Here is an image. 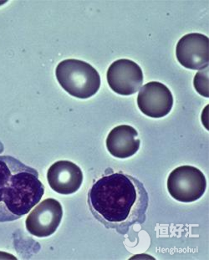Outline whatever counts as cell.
Wrapping results in <instances>:
<instances>
[{
  "instance_id": "obj_12",
  "label": "cell",
  "mask_w": 209,
  "mask_h": 260,
  "mask_svg": "<svg viewBox=\"0 0 209 260\" xmlns=\"http://www.w3.org/2000/svg\"><path fill=\"white\" fill-rule=\"evenodd\" d=\"M3 150H4V147H3V144L0 142V153L2 152Z\"/></svg>"
},
{
  "instance_id": "obj_2",
  "label": "cell",
  "mask_w": 209,
  "mask_h": 260,
  "mask_svg": "<svg viewBox=\"0 0 209 260\" xmlns=\"http://www.w3.org/2000/svg\"><path fill=\"white\" fill-rule=\"evenodd\" d=\"M45 187L34 168L10 156H0V222H13L41 202Z\"/></svg>"
},
{
  "instance_id": "obj_10",
  "label": "cell",
  "mask_w": 209,
  "mask_h": 260,
  "mask_svg": "<svg viewBox=\"0 0 209 260\" xmlns=\"http://www.w3.org/2000/svg\"><path fill=\"white\" fill-rule=\"evenodd\" d=\"M141 140L137 131L131 125H118L111 131L107 138V150L117 158H127L137 152Z\"/></svg>"
},
{
  "instance_id": "obj_3",
  "label": "cell",
  "mask_w": 209,
  "mask_h": 260,
  "mask_svg": "<svg viewBox=\"0 0 209 260\" xmlns=\"http://www.w3.org/2000/svg\"><path fill=\"white\" fill-rule=\"evenodd\" d=\"M58 82L67 93L79 99H88L98 92L100 76L87 62L80 59H64L55 71Z\"/></svg>"
},
{
  "instance_id": "obj_1",
  "label": "cell",
  "mask_w": 209,
  "mask_h": 260,
  "mask_svg": "<svg viewBox=\"0 0 209 260\" xmlns=\"http://www.w3.org/2000/svg\"><path fill=\"white\" fill-rule=\"evenodd\" d=\"M90 212L104 227L126 234L147 219L149 196L143 182L132 176L112 173L103 176L88 193Z\"/></svg>"
},
{
  "instance_id": "obj_4",
  "label": "cell",
  "mask_w": 209,
  "mask_h": 260,
  "mask_svg": "<svg viewBox=\"0 0 209 260\" xmlns=\"http://www.w3.org/2000/svg\"><path fill=\"white\" fill-rule=\"evenodd\" d=\"M207 187L204 174L192 166L174 169L167 179L169 193L177 201L193 203L202 198Z\"/></svg>"
},
{
  "instance_id": "obj_8",
  "label": "cell",
  "mask_w": 209,
  "mask_h": 260,
  "mask_svg": "<svg viewBox=\"0 0 209 260\" xmlns=\"http://www.w3.org/2000/svg\"><path fill=\"white\" fill-rule=\"evenodd\" d=\"M176 55L185 68L201 71L208 67V37L198 33L186 35L177 45Z\"/></svg>"
},
{
  "instance_id": "obj_5",
  "label": "cell",
  "mask_w": 209,
  "mask_h": 260,
  "mask_svg": "<svg viewBox=\"0 0 209 260\" xmlns=\"http://www.w3.org/2000/svg\"><path fill=\"white\" fill-rule=\"evenodd\" d=\"M62 217L63 208L60 202L54 199H45L39 203L27 217V231L37 238L50 236L60 226Z\"/></svg>"
},
{
  "instance_id": "obj_9",
  "label": "cell",
  "mask_w": 209,
  "mask_h": 260,
  "mask_svg": "<svg viewBox=\"0 0 209 260\" xmlns=\"http://www.w3.org/2000/svg\"><path fill=\"white\" fill-rule=\"evenodd\" d=\"M51 189L64 195L75 193L81 188L83 173L81 168L69 161H59L51 165L47 172Z\"/></svg>"
},
{
  "instance_id": "obj_7",
  "label": "cell",
  "mask_w": 209,
  "mask_h": 260,
  "mask_svg": "<svg viewBox=\"0 0 209 260\" xmlns=\"http://www.w3.org/2000/svg\"><path fill=\"white\" fill-rule=\"evenodd\" d=\"M137 105L146 116L161 118L171 111L173 106V96L164 84L152 81L141 88L138 93Z\"/></svg>"
},
{
  "instance_id": "obj_6",
  "label": "cell",
  "mask_w": 209,
  "mask_h": 260,
  "mask_svg": "<svg viewBox=\"0 0 209 260\" xmlns=\"http://www.w3.org/2000/svg\"><path fill=\"white\" fill-rule=\"evenodd\" d=\"M107 77L111 89L121 95L137 92L144 81L141 67L135 62L126 59L113 62L107 71Z\"/></svg>"
},
{
  "instance_id": "obj_11",
  "label": "cell",
  "mask_w": 209,
  "mask_h": 260,
  "mask_svg": "<svg viewBox=\"0 0 209 260\" xmlns=\"http://www.w3.org/2000/svg\"><path fill=\"white\" fill-rule=\"evenodd\" d=\"M194 86L200 95L208 98V67L197 72L195 76Z\"/></svg>"
}]
</instances>
